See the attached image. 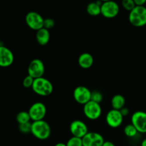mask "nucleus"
I'll return each mask as SVG.
<instances>
[{"label": "nucleus", "mask_w": 146, "mask_h": 146, "mask_svg": "<svg viewBox=\"0 0 146 146\" xmlns=\"http://www.w3.org/2000/svg\"><path fill=\"white\" fill-rule=\"evenodd\" d=\"M103 99H104V96H103V94H101L100 91H92V93H91V101L97 103V104H101V103L103 101Z\"/></svg>", "instance_id": "22"}, {"label": "nucleus", "mask_w": 146, "mask_h": 146, "mask_svg": "<svg viewBox=\"0 0 146 146\" xmlns=\"http://www.w3.org/2000/svg\"><path fill=\"white\" fill-rule=\"evenodd\" d=\"M54 146H66V144L64 143H58Z\"/></svg>", "instance_id": "30"}, {"label": "nucleus", "mask_w": 146, "mask_h": 146, "mask_svg": "<svg viewBox=\"0 0 146 146\" xmlns=\"http://www.w3.org/2000/svg\"><path fill=\"white\" fill-rule=\"evenodd\" d=\"M51 35H50L49 30L45 28H42L41 29L36 31V39L37 43L41 46H46L49 42Z\"/></svg>", "instance_id": "16"}, {"label": "nucleus", "mask_w": 146, "mask_h": 146, "mask_svg": "<svg viewBox=\"0 0 146 146\" xmlns=\"http://www.w3.org/2000/svg\"><path fill=\"white\" fill-rule=\"evenodd\" d=\"M123 115L121 111L118 110L111 109L106 115V122L107 125L112 128H119L123 121Z\"/></svg>", "instance_id": "11"}, {"label": "nucleus", "mask_w": 146, "mask_h": 146, "mask_svg": "<svg viewBox=\"0 0 146 146\" xmlns=\"http://www.w3.org/2000/svg\"><path fill=\"white\" fill-rule=\"evenodd\" d=\"M31 133L37 139L44 141L51 136V128L49 124L44 120L35 121L31 123Z\"/></svg>", "instance_id": "1"}, {"label": "nucleus", "mask_w": 146, "mask_h": 146, "mask_svg": "<svg viewBox=\"0 0 146 146\" xmlns=\"http://www.w3.org/2000/svg\"><path fill=\"white\" fill-rule=\"evenodd\" d=\"M124 134L128 138H134L138 135V132L135 127L132 123L127 124L124 128Z\"/></svg>", "instance_id": "20"}, {"label": "nucleus", "mask_w": 146, "mask_h": 146, "mask_svg": "<svg viewBox=\"0 0 146 146\" xmlns=\"http://www.w3.org/2000/svg\"><path fill=\"white\" fill-rule=\"evenodd\" d=\"M16 120H17L19 125L30 123V121H31V117H30L28 111H21V112L18 113L17 116H16Z\"/></svg>", "instance_id": "19"}, {"label": "nucleus", "mask_w": 146, "mask_h": 146, "mask_svg": "<svg viewBox=\"0 0 146 146\" xmlns=\"http://www.w3.org/2000/svg\"><path fill=\"white\" fill-rule=\"evenodd\" d=\"M122 7L125 10L131 12L132 10L134 9L136 5H135L134 0H123L122 1Z\"/></svg>", "instance_id": "23"}, {"label": "nucleus", "mask_w": 146, "mask_h": 146, "mask_svg": "<svg viewBox=\"0 0 146 146\" xmlns=\"http://www.w3.org/2000/svg\"><path fill=\"white\" fill-rule=\"evenodd\" d=\"M28 112L33 122L42 121L46 115V106L42 102H36L30 106Z\"/></svg>", "instance_id": "6"}, {"label": "nucleus", "mask_w": 146, "mask_h": 146, "mask_svg": "<svg viewBox=\"0 0 146 146\" xmlns=\"http://www.w3.org/2000/svg\"><path fill=\"white\" fill-rule=\"evenodd\" d=\"M103 1H97L95 2H91L86 6V11L89 15L93 17L101 14V5Z\"/></svg>", "instance_id": "17"}, {"label": "nucleus", "mask_w": 146, "mask_h": 146, "mask_svg": "<svg viewBox=\"0 0 146 146\" xmlns=\"http://www.w3.org/2000/svg\"><path fill=\"white\" fill-rule=\"evenodd\" d=\"M94 62V59L93 56L89 53H83L78 56V64L82 68L88 69L93 66Z\"/></svg>", "instance_id": "15"}, {"label": "nucleus", "mask_w": 146, "mask_h": 146, "mask_svg": "<svg viewBox=\"0 0 146 146\" xmlns=\"http://www.w3.org/2000/svg\"><path fill=\"white\" fill-rule=\"evenodd\" d=\"M91 93L92 91L87 87L84 86H78L74 88L73 96L76 103L84 106L91 101Z\"/></svg>", "instance_id": "7"}, {"label": "nucleus", "mask_w": 146, "mask_h": 146, "mask_svg": "<svg viewBox=\"0 0 146 146\" xmlns=\"http://www.w3.org/2000/svg\"><path fill=\"white\" fill-rule=\"evenodd\" d=\"M82 141L84 146H103L105 142L103 135L97 132H88Z\"/></svg>", "instance_id": "13"}, {"label": "nucleus", "mask_w": 146, "mask_h": 146, "mask_svg": "<svg viewBox=\"0 0 146 146\" xmlns=\"http://www.w3.org/2000/svg\"><path fill=\"white\" fill-rule=\"evenodd\" d=\"M25 21L27 25L34 31H38L44 28V19L39 13L31 11L27 14L25 17Z\"/></svg>", "instance_id": "4"}, {"label": "nucleus", "mask_w": 146, "mask_h": 146, "mask_svg": "<svg viewBox=\"0 0 146 146\" xmlns=\"http://www.w3.org/2000/svg\"><path fill=\"white\" fill-rule=\"evenodd\" d=\"M103 146H115V144L113 143V142H111V141H105V142H104V145Z\"/></svg>", "instance_id": "29"}, {"label": "nucleus", "mask_w": 146, "mask_h": 146, "mask_svg": "<svg viewBox=\"0 0 146 146\" xmlns=\"http://www.w3.org/2000/svg\"><path fill=\"white\" fill-rule=\"evenodd\" d=\"M112 109L121 111L123 108L125 107V98L121 94H116L113 96L111 98V101Z\"/></svg>", "instance_id": "18"}, {"label": "nucleus", "mask_w": 146, "mask_h": 146, "mask_svg": "<svg viewBox=\"0 0 146 146\" xmlns=\"http://www.w3.org/2000/svg\"><path fill=\"white\" fill-rule=\"evenodd\" d=\"M28 75L36 79L44 77L45 73V65L39 58H34L29 63L28 66Z\"/></svg>", "instance_id": "8"}, {"label": "nucleus", "mask_w": 146, "mask_h": 146, "mask_svg": "<svg viewBox=\"0 0 146 146\" xmlns=\"http://www.w3.org/2000/svg\"><path fill=\"white\" fill-rule=\"evenodd\" d=\"M131 123L135 127L138 133H146V112L135 111L131 116Z\"/></svg>", "instance_id": "10"}, {"label": "nucleus", "mask_w": 146, "mask_h": 146, "mask_svg": "<svg viewBox=\"0 0 146 146\" xmlns=\"http://www.w3.org/2000/svg\"><path fill=\"white\" fill-rule=\"evenodd\" d=\"M134 1H135V5L138 6V7L144 6V4L146 3V0H134Z\"/></svg>", "instance_id": "28"}, {"label": "nucleus", "mask_w": 146, "mask_h": 146, "mask_svg": "<svg viewBox=\"0 0 146 146\" xmlns=\"http://www.w3.org/2000/svg\"><path fill=\"white\" fill-rule=\"evenodd\" d=\"M141 146H146V138L144 140H143V141L141 142Z\"/></svg>", "instance_id": "31"}, {"label": "nucleus", "mask_w": 146, "mask_h": 146, "mask_svg": "<svg viewBox=\"0 0 146 146\" xmlns=\"http://www.w3.org/2000/svg\"><path fill=\"white\" fill-rule=\"evenodd\" d=\"M34 80L35 79L33 77H31V76L27 75L23 80V86L26 88H32Z\"/></svg>", "instance_id": "25"}, {"label": "nucleus", "mask_w": 146, "mask_h": 146, "mask_svg": "<svg viewBox=\"0 0 146 146\" xmlns=\"http://www.w3.org/2000/svg\"><path fill=\"white\" fill-rule=\"evenodd\" d=\"M84 114L88 119L95 121L98 119L102 114V108L101 104L91 101L84 106Z\"/></svg>", "instance_id": "5"}, {"label": "nucleus", "mask_w": 146, "mask_h": 146, "mask_svg": "<svg viewBox=\"0 0 146 146\" xmlns=\"http://www.w3.org/2000/svg\"><path fill=\"white\" fill-rule=\"evenodd\" d=\"M129 22L135 27H142L146 25V7L145 6L136 7L129 13Z\"/></svg>", "instance_id": "3"}, {"label": "nucleus", "mask_w": 146, "mask_h": 146, "mask_svg": "<svg viewBox=\"0 0 146 146\" xmlns=\"http://www.w3.org/2000/svg\"><path fill=\"white\" fill-rule=\"evenodd\" d=\"M32 90L35 94L40 96H48L54 91L52 83L44 77L36 78L34 80Z\"/></svg>", "instance_id": "2"}, {"label": "nucleus", "mask_w": 146, "mask_h": 146, "mask_svg": "<svg viewBox=\"0 0 146 146\" xmlns=\"http://www.w3.org/2000/svg\"><path fill=\"white\" fill-rule=\"evenodd\" d=\"M120 7L114 1H104L101 5V14L106 19H113L118 15Z\"/></svg>", "instance_id": "9"}, {"label": "nucleus", "mask_w": 146, "mask_h": 146, "mask_svg": "<svg viewBox=\"0 0 146 146\" xmlns=\"http://www.w3.org/2000/svg\"><path fill=\"white\" fill-rule=\"evenodd\" d=\"M14 61V56L12 51L7 47L1 45L0 46V66L1 67L10 66Z\"/></svg>", "instance_id": "14"}, {"label": "nucleus", "mask_w": 146, "mask_h": 146, "mask_svg": "<svg viewBox=\"0 0 146 146\" xmlns=\"http://www.w3.org/2000/svg\"><path fill=\"white\" fill-rule=\"evenodd\" d=\"M55 26V21L51 18H46L44 19V28L46 29L50 30L53 29Z\"/></svg>", "instance_id": "26"}, {"label": "nucleus", "mask_w": 146, "mask_h": 146, "mask_svg": "<svg viewBox=\"0 0 146 146\" xmlns=\"http://www.w3.org/2000/svg\"><path fill=\"white\" fill-rule=\"evenodd\" d=\"M71 135L74 137L83 138L88 133V128L86 123L81 120H74L69 125Z\"/></svg>", "instance_id": "12"}, {"label": "nucleus", "mask_w": 146, "mask_h": 146, "mask_svg": "<svg viewBox=\"0 0 146 146\" xmlns=\"http://www.w3.org/2000/svg\"><path fill=\"white\" fill-rule=\"evenodd\" d=\"M66 146H84L82 138L72 136L66 142Z\"/></svg>", "instance_id": "21"}, {"label": "nucleus", "mask_w": 146, "mask_h": 146, "mask_svg": "<svg viewBox=\"0 0 146 146\" xmlns=\"http://www.w3.org/2000/svg\"><path fill=\"white\" fill-rule=\"evenodd\" d=\"M19 130L21 133L28 134L31 132V123L19 125Z\"/></svg>", "instance_id": "24"}, {"label": "nucleus", "mask_w": 146, "mask_h": 146, "mask_svg": "<svg viewBox=\"0 0 146 146\" xmlns=\"http://www.w3.org/2000/svg\"><path fill=\"white\" fill-rule=\"evenodd\" d=\"M120 111H121V113H122V115H123V117L127 116V115L129 114V109H128V108H126L125 106L124 107V108H123Z\"/></svg>", "instance_id": "27"}]
</instances>
